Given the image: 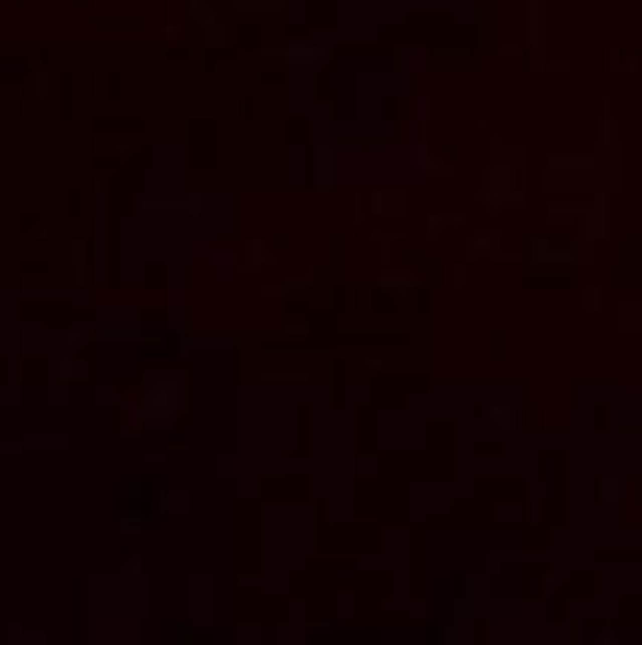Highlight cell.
<instances>
[{
	"label": "cell",
	"mask_w": 642,
	"mask_h": 645,
	"mask_svg": "<svg viewBox=\"0 0 642 645\" xmlns=\"http://www.w3.org/2000/svg\"><path fill=\"white\" fill-rule=\"evenodd\" d=\"M142 406H145V413L155 416V419H170V416H177V409H180V394H177L173 384L155 387V391H148L142 397Z\"/></svg>",
	"instance_id": "obj_1"
}]
</instances>
